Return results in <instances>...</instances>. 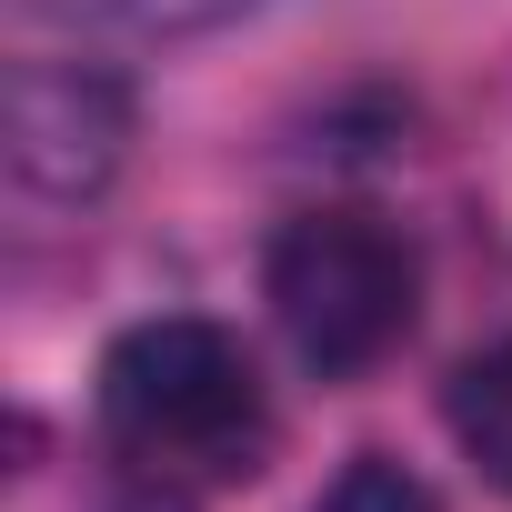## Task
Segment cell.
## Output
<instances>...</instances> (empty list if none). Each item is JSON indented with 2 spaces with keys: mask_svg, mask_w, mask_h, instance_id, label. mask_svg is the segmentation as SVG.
I'll return each instance as SVG.
<instances>
[{
  "mask_svg": "<svg viewBox=\"0 0 512 512\" xmlns=\"http://www.w3.org/2000/svg\"><path fill=\"white\" fill-rule=\"evenodd\" d=\"M101 462L131 502L191 512L272 462V392L221 322H131L101 352Z\"/></svg>",
  "mask_w": 512,
  "mask_h": 512,
  "instance_id": "obj_1",
  "label": "cell"
},
{
  "mask_svg": "<svg viewBox=\"0 0 512 512\" xmlns=\"http://www.w3.org/2000/svg\"><path fill=\"white\" fill-rule=\"evenodd\" d=\"M262 302L292 332V352L322 382H362L372 362H392L412 342L422 312V251L402 221L362 211V201H322L292 211L262 251Z\"/></svg>",
  "mask_w": 512,
  "mask_h": 512,
  "instance_id": "obj_2",
  "label": "cell"
},
{
  "mask_svg": "<svg viewBox=\"0 0 512 512\" xmlns=\"http://www.w3.org/2000/svg\"><path fill=\"white\" fill-rule=\"evenodd\" d=\"M131 151V91L91 61L11 71V181L31 201H91Z\"/></svg>",
  "mask_w": 512,
  "mask_h": 512,
  "instance_id": "obj_3",
  "label": "cell"
},
{
  "mask_svg": "<svg viewBox=\"0 0 512 512\" xmlns=\"http://www.w3.org/2000/svg\"><path fill=\"white\" fill-rule=\"evenodd\" d=\"M442 412H452V442H462V462H472L492 492H512V342L472 352V362L452 372Z\"/></svg>",
  "mask_w": 512,
  "mask_h": 512,
  "instance_id": "obj_4",
  "label": "cell"
},
{
  "mask_svg": "<svg viewBox=\"0 0 512 512\" xmlns=\"http://www.w3.org/2000/svg\"><path fill=\"white\" fill-rule=\"evenodd\" d=\"M31 11H61V21H111V31H211V21L262 11V0H31Z\"/></svg>",
  "mask_w": 512,
  "mask_h": 512,
  "instance_id": "obj_5",
  "label": "cell"
},
{
  "mask_svg": "<svg viewBox=\"0 0 512 512\" xmlns=\"http://www.w3.org/2000/svg\"><path fill=\"white\" fill-rule=\"evenodd\" d=\"M312 512H442V502H432V482H422V472H402L392 452H352V462H342V482H332Z\"/></svg>",
  "mask_w": 512,
  "mask_h": 512,
  "instance_id": "obj_6",
  "label": "cell"
}]
</instances>
